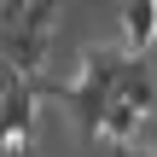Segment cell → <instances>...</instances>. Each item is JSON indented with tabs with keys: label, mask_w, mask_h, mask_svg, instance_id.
I'll use <instances>...</instances> for the list:
<instances>
[{
	"label": "cell",
	"mask_w": 157,
	"mask_h": 157,
	"mask_svg": "<svg viewBox=\"0 0 157 157\" xmlns=\"http://www.w3.org/2000/svg\"><path fill=\"white\" fill-rule=\"evenodd\" d=\"M122 41H128V58H140V52L157 41V0L122 6Z\"/></svg>",
	"instance_id": "cell-3"
},
{
	"label": "cell",
	"mask_w": 157,
	"mask_h": 157,
	"mask_svg": "<svg viewBox=\"0 0 157 157\" xmlns=\"http://www.w3.org/2000/svg\"><path fill=\"white\" fill-rule=\"evenodd\" d=\"M122 70H128V52H122V47H93V52L82 58V82L105 87L111 99H117V82H122Z\"/></svg>",
	"instance_id": "cell-1"
},
{
	"label": "cell",
	"mask_w": 157,
	"mask_h": 157,
	"mask_svg": "<svg viewBox=\"0 0 157 157\" xmlns=\"http://www.w3.org/2000/svg\"><path fill=\"white\" fill-rule=\"evenodd\" d=\"M122 157H134V151H122Z\"/></svg>",
	"instance_id": "cell-5"
},
{
	"label": "cell",
	"mask_w": 157,
	"mask_h": 157,
	"mask_svg": "<svg viewBox=\"0 0 157 157\" xmlns=\"http://www.w3.org/2000/svg\"><path fill=\"white\" fill-rule=\"evenodd\" d=\"M117 99H122V105H134L140 117L157 105V76H151V64H146V58H128L122 82H117Z\"/></svg>",
	"instance_id": "cell-2"
},
{
	"label": "cell",
	"mask_w": 157,
	"mask_h": 157,
	"mask_svg": "<svg viewBox=\"0 0 157 157\" xmlns=\"http://www.w3.org/2000/svg\"><path fill=\"white\" fill-rule=\"evenodd\" d=\"M134 128H140V111H134V105H122V99H111L99 140H111V146H117V157H122V151H134Z\"/></svg>",
	"instance_id": "cell-4"
}]
</instances>
